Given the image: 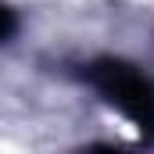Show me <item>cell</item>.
<instances>
[{"label":"cell","instance_id":"obj_1","mask_svg":"<svg viewBox=\"0 0 154 154\" xmlns=\"http://www.w3.org/2000/svg\"><path fill=\"white\" fill-rule=\"evenodd\" d=\"M86 82L111 104L122 118H129L140 133H154V82L136 65L100 57L86 65Z\"/></svg>","mask_w":154,"mask_h":154}]
</instances>
